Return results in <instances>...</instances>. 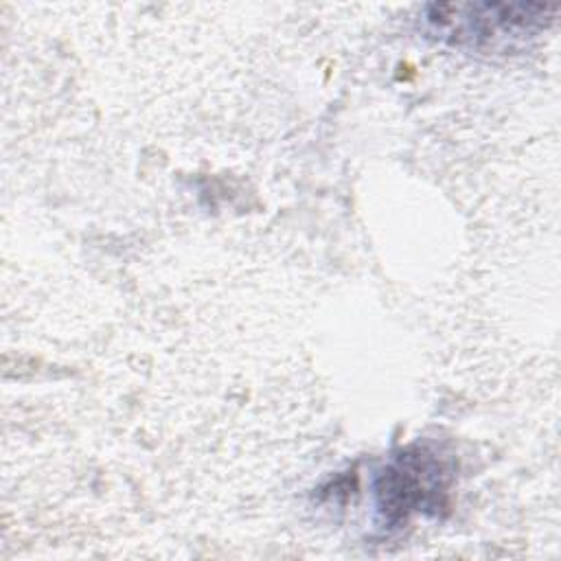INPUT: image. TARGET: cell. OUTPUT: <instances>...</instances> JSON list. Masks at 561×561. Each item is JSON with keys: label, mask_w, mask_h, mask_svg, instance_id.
<instances>
[{"label": "cell", "mask_w": 561, "mask_h": 561, "mask_svg": "<svg viewBox=\"0 0 561 561\" xmlns=\"http://www.w3.org/2000/svg\"><path fill=\"white\" fill-rule=\"evenodd\" d=\"M541 2H434L425 9L430 33L454 46L502 50L541 35L557 18Z\"/></svg>", "instance_id": "6da1fadb"}, {"label": "cell", "mask_w": 561, "mask_h": 561, "mask_svg": "<svg viewBox=\"0 0 561 561\" xmlns=\"http://www.w3.org/2000/svg\"><path fill=\"white\" fill-rule=\"evenodd\" d=\"M440 465H436L430 454L412 451L403 454L392 462L379 478L377 497L379 508L388 515H408L427 504L432 495H438L440 486Z\"/></svg>", "instance_id": "7a4b0ae2"}]
</instances>
